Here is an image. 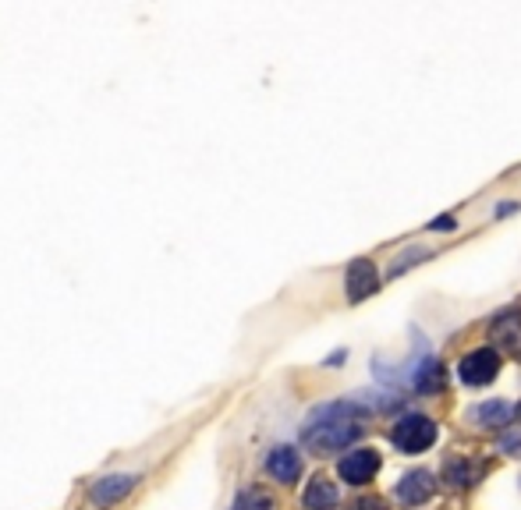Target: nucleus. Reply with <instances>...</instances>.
<instances>
[{"label": "nucleus", "mask_w": 521, "mask_h": 510, "mask_svg": "<svg viewBox=\"0 0 521 510\" xmlns=\"http://www.w3.org/2000/svg\"><path fill=\"white\" fill-rule=\"evenodd\" d=\"M365 418H369V407L358 400L323 404L309 415V422L301 429V447L312 451L316 457H330V453L345 451L365 433Z\"/></svg>", "instance_id": "f257e3e1"}, {"label": "nucleus", "mask_w": 521, "mask_h": 510, "mask_svg": "<svg viewBox=\"0 0 521 510\" xmlns=\"http://www.w3.org/2000/svg\"><path fill=\"white\" fill-rule=\"evenodd\" d=\"M391 440H394V447H398L401 453L429 451V447L436 443V422H433L429 415H418V411H411V415H405V418L394 425Z\"/></svg>", "instance_id": "f03ea898"}, {"label": "nucleus", "mask_w": 521, "mask_h": 510, "mask_svg": "<svg viewBox=\"0 0 521 510\" xmlns=\"http://www.w3.org/2000/svg\"><path fill=\"white\" fill-rule=\"evenodd\" d=\"M497 372H500V358H497L493 347H479V351L464 354L462 369H458L464 387H486V383L497 380Z\"/></svg>", "instance_id": "7ed1b4c3"}, {"label": "nucleus", "mask_w": 521, "mask_h": 510, "mask_svg": "<svg viewBox=\"0 0 521 510\" xmlns=\"http://www.w3.org/2000/svg\"><path fill=\"white\" fill-rule=\"evenodd\" d=\"M376 471H380V453L369 451V447L345 453L341 464H337V475L345 479L347 486H365V482L376 479Z\"/></svg>", "instance_id": "20e7f679"}, {"label": "nucleus", "mask_w": 521, "mask_h": 510, "mask_svg": "<svg viewBox=\"0 0 521 510\" xmlns=\"http://www.w3.org/2000/svg\"><path fill=\"white\" fill-rule=\"evenodd\" d=\"M347 301H365L369 294H376L380 291V273H376V266H373V259H355L351 266H347Z\"/></svg>", "instance_id": "39448f33"}, {"label": "nucleus", "mask_w": 521, "mask_h": 510, "mask_svg": "<svg viewBox=\"0 0 521 510\" xmlns=\"http://www.w3.org/2000/svg\"><path fill=\"white\" fill-rule=\"evenodd\" d=\"M135 482H139V475H107V479H100V482H93V489H89V500H93V507H114L117 500H124L131 489H135Z\"/></svg>", "instance_id": "423d86ee"}, {"label": "nucleus", "mask_w": 521, "mask_h": 510, "mask_svg": "<svg viewBox=\"0 0 521 510\" xmlns=\"http://www.w3.org/2000/svg\"><path fill=\"white\" fill-rule=\"evenodd\" d=\"M433 493H436V482H433V475H429L426 468L408 471L405 479L398 482V497H401V504H405V507H422Z\"/></svg>", "instance_id": "0eeeda50"}, {"label": "nucleus", "mask_w": 521, "mask_h": 510, "mask_svg": "<svg viewBox=\"0 0 521 510\" xmlns=\"http://www.w3.org/2000/svg\"><path fill=\"white\" fill-rule=\"evenodd\" d=\"M266 471L277 479V482H298L301 479V453L294 451V447H274L270 457H266Z\"/></svg>", "instance_id": "6e6552de"}, {"label": "nucleus", "mask_w": 521, "mask_h": 510, "mask_svg": "<svg viewBox=\"0 0 521 510\" xmlns=\"http://www.w3.org/2000/svg\"><path fill=\"white\" fill-rule=\"evenodd\" d=\"M337 486L327 479V475H316L309 486H305V497H301V504L305 510H334L337 507Z\"/></svg>", "instance_id": "1a4fd4ad"}, {"label": "nucleus", "mask_w": 521, "mask_h": 510, "mask_svg": "<svg viewBox=\"0 0 521 510\" xmlns=\"http://www.w3.org/2000/svg\"><path fill=\"white\" fill-rule=\"evenodd\" d=\"M411 387L418 394H440L444 390V369L436 358H422V365L411 372Z\"/></svg>", "instance_id": "9d476101"}, {"label": "nucleus", "mask_w": 521, "mask_h": 510, "mask_svg": "<svg viewBox=\"0 0 521 510\" xmlns=\"http://www.w3.org/2000/svg\"><path fill=\"white\" fill-rule=\"evenodd\" d=\"M472 418L482 425V429H500L511 422V404L508 400H486V404H475L472 407Z\"/></svg>", "instance_id": "9b49d317"}, {"label": "nucleus", "mask_w": 521, "mask_h": 510, "mask_svg": "<svg viewBox=\"0 0 521 510\" xmlns=\"http://www.w3.org/2000/svg\"><path fill=\"white\" fill-rule=\"evenodd\" d=\"M493 337H500V344L504 347H515V344H521V312H504L497 323H493Z\"/></svg>", "instance_id": "f8f14e48"}, {"label": "nucleus", "mask_w": 521, "mask_h": 510, "mask_svg": "<svg viewBox=\"0 0 521 510\" xmlns=\"http://www.w3.org/2000/svg\"><path fill=\"white\" fill-rule=\"evenodd\" d=\"M234 510H277L274 497L263 493V489H245L238 500H234Z\"/></svg>", "instance_id": "ddd939ff"}, {"label": "nucleus", "mask_w": 521, "mask_h": 510, "mask_svg": "<svg viewBox=\"0 0 521 510\" xmlns=\"http://www.w3.org/2000/svg\"><path fill=\"white\" fill-rule=\"evenodd\" d=\"M475 468H472V461H447V468H444V479L451 482V486H472L475 482Z\"/></svg>", "instance_id": "4468645a"}, {"label": "nucleus", "mask_w": 521, "mask_h": 510, "mask_svg": "<svg viewBox=\"0 0 521 510\" xmlns=\"http://www.w3.org/2000/svg\"><path fill=\"white\" fill-rule=\"evenodd\" d=\"M351 510H387V504L380 497H362V500L351 504Z\"/></svg>", "instance_id": "2eb2a0df"}, {"label": "nucleus", "mask_w": 521, "mask_h": 510, "mask_svg": "<svg viewBox=\"0 0 521 510\" xmlns=\"http://www.w3.org/2000/svg\"><path fill=\"white\" fill-rule=\"evenodd\" d=\"M405 255H408V259H401V263H398V266H394L391 273H405V270H408V263H422V259H426L429 252H422V248H415V252H405Z\"/></svg>", "instance_id": "dca6fc26"}, {"label": "nucleus", "mask_w": 521, "mask_h": 510, "mask_svg": "<svg viewBox=\"0 0 521 510\" xmlns=\"http://www.w3.org/2000/svg\"><path fill=\"white\" fill-rule=\"evenodd\" d=\"M454 217H436V220H433V224H429V230H447V234H451V230H454Z\"/></svg>", "instance_id": "f3484780"}, {"label": "nucleus", "mask_w": 521, "mask_h": 510, "mask_svg": "<svg viewBox=\"0 0 521 510\" xmlns=\"http://www.w3.org/2000/svg\"><path fill=\"white\" fill-rule=\"evenodd\" d=\"M518 418H521V407H518Z\"/></svg>", "instance_id": "a211bd4d"}]
</instances>
